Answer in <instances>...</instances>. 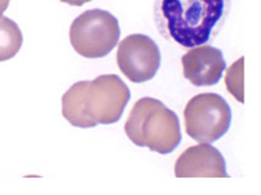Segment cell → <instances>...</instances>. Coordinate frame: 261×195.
I'll return each mask as SVG.
<instances>
[{
	"instance_id": "obj_5",
	"label": "cell",
	"mask_w": 261,
	"mask_h": 195,
	"mask_svg": "<svg viewBox=\"0 0 261 195\" xmlns=\"http://www.w3.org/2000/svg\"><path fill=\"white\" fill-rule=\"evenodd\" d=\"M184 123L189 137L198 143L211 144L230 128V106L218 93H200L187 103Z\"/></svg>"
},
{
	"instance_id": "obj_11",
	"label": "cell",
	"mask_w": 261,
	"mask_h": 195,
	"mask_svg": "<svg viewBox=\"0 0 261 195\" xmlns=\"http://www.w3.org/2000/svg\"><path fill=\"white\" fill-rule=\"evenodd\" d=\"M62 3H66V4L72 5V7H82L86 3L91 2V0H60Z\"/></svg>"
},
{
	"instance_id": "obj_8",
	"label": "cell",
	"mask_w": 261,
	"mask_h": 195,
	"mask_svg": "<svg viewBox=\"0 0 261 195\" xmlns=\"http://www.w3.org/2000/svg\"><path fill=\"white\" fill-rule=\"evenodd\" d=\"M184 77L194 86H213L219 82L225 70L223 52L209 45L191 47L181 58Z\"/></svg>"
},
{
	"instance_id": "obj_12",
	"label": "cell",
	"mask_w": 261,
	"mask_h": 195,
	"mask_svg": "<svg viewBox=\"0 0 261 195\" xmlns=\"http://www.w3.org/2000/svg\"><path fill=\"white\" fill-rule=\"evenodd\" d=\"M9 3H10V0H0V18L3 16L4 11L8 9V7H9Z\"/></svg>"
},
{
	"instance_id": "obj_9",
	"label": "cell",
	"mask_w": 261,
	"mask_h": 195,
	"mask_svg": "<svg viewBox=\"0 0 261 195\" xmlns=\"http://www.w3.org/2000/svg\"><path fill=\"white\" fill-rule=\"evenodd\" d=\"M22 46V33L15 21L0 18V61L13 59Z\"/></svg>"
},
{
	"instance_id": "obj_3",
	"label": "cell",
	"mask_w": 261,
	"mask_h": 195,
	"mask_svg": "<svg viewBox=\"0 0 261 195\" xmlns=\"http://www.w3.org/2000/svg\"><path fill=\"white\" fill-rule=\"evenodd\" d=\"M124 132L130 142L160 154L172 153L181 141L178 116L160 100L143 97L135 103Z\"/></svg>"
},
{
	"instance_id": "obj_10",
	"label": "cell",
	"mask_w": 261,
	"mask_h": 195,
	"mask_svg": "<svg viewBox=\"0 0 261 195\" xmlns=\"http://www.w3.org/2000/svg\"><path fill=\"white\" fill-rule=\"evenodd\" d=\"M225 85L235 100L244 103V58H240L226 70Z\"/></svg>"
},
{
	"instance_id": "obj_2",
	"label": "cell",
	"mask_w": 261,
	"mask_h": 195,
	"mask_svg": "<svg viewBox=\"0 0 261 195\" xmlns=\"http://www.w3.org/2000/svg\"><path fill=\"white\" fill-rule=\"evenodd\" d=\"M130 98L128 86L117 75L80 81L62 96V116L70 124L92 128L120 121Z\"/></svg>"
},
{
	"instance_id": "obj_1",
	"label": "cell",
	"mask_w": 261,
	"mask_h": 195,
	"mask_svg": "<svg viewBox=\"0 0 261 195\" xmlns=\"http://www.w3.org/2000/svg\"><path fill=\"white\" fill-rule=\"evenodd\" d=\"M230 8L231 0H155L154 20L164 39L191 49L217 36Z\"/></svg>"
},
{
	"instance_id": "obj_4",
	"label": "cell",
	"mask_w": 261,
	"mask_h": 195,
	"mask_svg": "<svg viewBox=\"0 0 261 195\" xmlns=\"http://www.w3.org/2000/svg\"><path fill=\"white\" fill-rule=\"evenodd\" d=\"M118 20L109 11L86 10L73 20L70 41L73 50L87 59H100L115 49L120 40Z\"/></svg>"
},
{
	"instance_id": "obj_6",
	"label": "cell",
	"mask_w": 261,
	"mask_h": 195,
	"mask_svg": "<svg viewBox=\"0 0 261 195\" xmlns=\"http://www.w3.org/2000/svg\"><path fill=\"white\" fill-rule=\"evenodd\" d=\"M117 65L123 75L135 83L152 80L161 66L157 44L143 34H132L120 42Z\"/></svg>"
},
{
	"instance_id": "obj_7",
	"label": "cell",
	"mask_w": 261,
	"mask_h": 195,
	"mask_svg": "<svg viewBox=\"0 0 261 195\" xmlns=\"http://www.w3.org/2000/svg\"><path fill=\"white\" fill-rule=\"evenodd\" d=\"M177 178H228L225 159L217 148L201 143L187 148L174 165Z\"/></svg>"
}]
</instances>
